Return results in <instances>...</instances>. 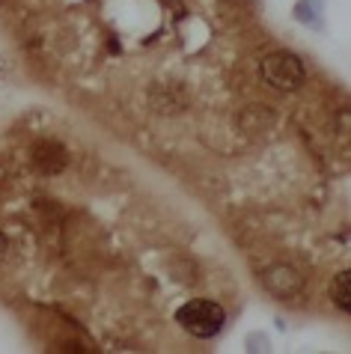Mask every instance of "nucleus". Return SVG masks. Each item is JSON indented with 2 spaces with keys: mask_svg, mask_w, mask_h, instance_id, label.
I'll return each instance as SVG.
<instances>
[{
  "mask_svg": "<svg viewBox=\"0 0 351 354\" xmlns=\"http://www.w3.org/2000/svg\"><path fill=\"white\" fill-rule=\"evenodd\" d=\"M6 248H9V241H6V235H3V232H0V259H3V257H6Z\"/></svg>",
  "mask_w": 351,
  "mask_h": 354,
  "instance_id": "nucleus-5",
  "label": "nucleus"
},
{
  "mask_svg": "<svg viewBox=\"0 0 351 354\" xmlns=\"http://www.w3.org/2000/svg\"><path fill=\"white\" fill-rule=\"evenodd\" d=\"M36 167L39 170H45V173H57L60 167H66V149L60 143H39Z\"/></svg>",
  "mask_w": 351,
  "mask_h": 354,
  "instance_id": "nucleus-3",
  "label": "nucleus"
},
{
  "mask_svg": "<svg viewBox=\"0 0 351 354\" xmlns=\"http://www.w3.org/2000/svg\"><path fill=\"white\" fill-rule=\"evenodd\" d=\"M330 298L339 310H351V271H339L334 277V286H330Z\"/></svg>",
  "mask_w": 351,
  "mask_h": 354,
  "instance_id": "nucleus-4",
  "label": "nucleus"
},
{
  "mask_svg": "<svg viewBox=\"0 0 351 354\" xmlns=\"http://www.w3.org/2000/svg\"><path fill=\"white\" fill-rule=\"evenodd\" d=\"M262 77H265V84L274 86V90L292 93L304 84V63L289 51L268 54L265 60H262Z\"/></svg>",
  "mask_w": 351,
  "mask_h": 354,
  "instance_id": "nucleus-2",
  "label": "nucleus"
},
{
  "mask_svg": "<svg viewBox=\"0 0 351 354\" xmlns=\"http://www.w3.org/2000/svg\"><path fill=\"white\" fill-rule=\"evenodd\" d=\"M176 322H179L191 337L211 339V337H218L220 333L223 322H227V313H223L220 304H214L209 298H193V301H188V304H182L179 307Z\"/></svg>",
  "mask_w": 351,
  "mask_h": 354,
  "instance_id": "nucleus-1",
  "label": "nucleus"
}]
</instances>
